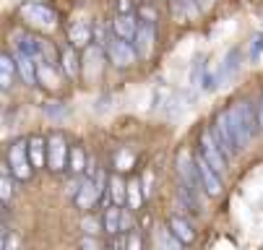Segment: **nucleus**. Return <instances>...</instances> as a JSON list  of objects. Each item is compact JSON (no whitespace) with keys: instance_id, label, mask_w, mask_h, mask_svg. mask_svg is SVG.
I'll use <instances>...</instances> for the list:
<instances>
[{"instance_id":"f257e3e1","label":"nucleus","mask_w":263,"mask_h":250,"mask_svg":"<svg viewBox=\"0 0 263 250\" xmlns=\"http://www.w3.org/2000/svg\"><path fill=\"white\" fill-rule=\"evenodd\" d=\"M227 112H230V123H232V128H235V133L240 138V144L245 146L248 141L258 133V128H260L258 112H253L250 102H237L235 107H230Z\"/></svg>"},{"instance_id":"f03ea898","label":"nucleus","mask_w":263,"mask_h":250,"mask_svg":"<svg viewBox=\"0 0 263 250\" xmlns=\"http://www.w3.org/2000/svg\"><path fill=\"white\" fill-rule=\"evenodd\" d=\"M8 167H11V175L21 183H26L34 175V164L29 157V138H18L8 146Z\"/></svg>"},{"instance_id":"7ed1b4c3","label":"nucleus","mask_w":263,"mask_h":250,"mask_svg":"<svg viewBox=\"0 0 263 250\" xmlns=\"http://www.w3.org/2000/svg\"><path fill=\"white\" fill-rule=\"evenodd\" d=\"M198 151L206 157V162H209L219 175L227 172V151L221 149V144H219V138H216L214 128H203L201 141H198Z\"/></svg>"},{"instance_id":"20e7f679","label":"nucleus","mask_w":263,"mask_h":250,"mask_svg":"<svg viewBox=\"0 0 263 250\" xmlns=\"http://www.w3.org/2000/svg\"><path fill=\"white\" fill-rule=\"evenodd\" d=\"M104 52L109 57L112 65H118V68H125V65H133L138 52H136V45L130 40H123L118 37V34H112V37L104 40Z\"/></svg>"},{"instance_id":"39448f33","label":"nucleus","mask_w":263,"mask_h":250,"mask_svg":"<svg viewBox=\"0 0 263 250\" xmlns=\"http://www.w3.org/2000/svg\"><path fill=\"white\" fill-rule=\"evenodd\" d=\"M68 157H70V146L60 130L47 136V167L50 172H63L68 169Z\"/></svg>"},{"instance_id":"423d86ee","label":"nucleus","mask_w":263,"mask_h":250,"mask_svg":"<svg viewBox=\"0 0 263 250\" xmlns=\"http://www.w3.org/2000/svg\"><path fill=\"white\" fill-rule=\"evenodd\" d=\"M18 13L34 24V26H42V29H52L58 24V11L50 6V3H36V0H31V3H24L18 8Z\"/></svg>"},{"instance_id":"0eeeda50","label":"nucleus","mask_w":263,"mask_h":250,"mask_svg":"<svg viewBox=\"0 0 263 250\" xmlns=\"http://www.w3.org/2000/svg\"><path fill=\"white\" fill-rule=\"evenodd\" d=\"M214 133H216V138H219V144H221V149L227 151V157H232L235 151H240L242 149V144H240V138H237V133H235V128H232V123H230V112L224 110V112H219L216 118H214Z\"/></svg>"},{"instance_id":"6e6552de","label":"nucleus","mask_w":263,"mask_h":250,"mask_svg":"<svg viewBox=\"0 0 263 250\" xmlns=\"http://www.w3.org/2000/svg\"><path fill=\"white\" fill-rule=\"evenodd\" d=\"M196 167H198V177H201V188L209 196H219L221 193V175L206 162V157L201 151L196 154Z\"/></svg>"},{"instance_id":"1a4fd4ad","label":"nucleus","mask_w":263,"mask_h":250,"mask_svg":"<svg viewBox=\"0 0 263 250\" xmlns=\"http://www.w3.org/2000/svg\"><path fill=\"white\" fill-rule=\"evenodd\" d=\"M102 198V193H99V188H97V183H94V177H84L81 180V185H79V190L73 193V201H76V206L79 208H94L97 206V201Z\"/></svg>"},{"instance_id":"9d476101","label":"nucleus","mask_w":263,"mask_h":250,"mask_svg":"<svg viewBox=\"0 0 263 250\" xmlns=\"http://www.w3.org/2000/svg\"><path fill=\"white\" fill-rule=\"evenodd\" d=\"M138 57H148V52L154 50V21H141L136 37H133Z\"/></svg>"},{"instance_id":"9b49d317","label":"nucleus","mask_w":263,"mask_h":250,"mask_svg":"<svg viewBox=\"0 0 263 250\" xmlns=\"http://www.w3.org/2000/svg\"><path fill=\"white\" fill-rule=\"evenodd\" d=\"M16 50L34 57V60H42L45 52H47V45L40 40V37H34V34H18L16 37Z\"/></svg>"},{"instance_id":"f8f14e48","label":"nucleus","mask_w":263,"mask_h":250,"mask_svg":"<svg viewBox=\"0 0 263 250\" xmlns=\"http://www.w3.org/2000/svg\"><path fill=\"white\" fill-rule=\"evenodd\" d=\"M138 18L133 16V13H118V18L112 21V31L118 34V37H123V40H130L133 42V37H136V31H138Z\"/></svg>"},{"instance_id":"ddd939ff","label":"nucleus","mask_w":263,"mask_h":250,"mask_svg":"<svg viewBox=\"0 0 263 250\" xmlns=\"http://www.w3.org/2000/svg\"><path fill=\"white\" fill-rule=\"evenodd\" d=\"M102 229L109 235V237H115L118 232H120V224H123V206H118V203H112V206H107L104 208V214H102Z\"/></svg>"},{"instance_id":"4468645a","label":"nucleus","mask_w":263,"mask_h":250,"mask_svg":"<svg viewBox=\"0 0 263 250\" xmlns=\"http://www.w3.org/2000/svg\"><path fill=\"white\" fill-rule=\"evenodd\" d=\"M60 70L68 79L79 76V55H76V45H65L60 50Z\"/></svg>"},{"instance_id":"2eb2a0df","label":"nucleus","mask_w":263,"mask_h":250,"mask_svg":"<svg viewBox=\"0 0 263 250\" xmlns=\"http://www.w3.org/2000/svg\"><path fill=\"white\" fill-rule=\"evenodd\" d=\"M16 65H18V79L29 86H34L36 81H40V76H36V68H34V57L24 55L16 50Z\"/></svg>"},{"instance_id":"dca6fc26","label":"nucleus","mask_w":263,"mask_h":250,"mask_svg":"<svg viewBox=\"0 0 263 250\" xmlns=\"http://www.w3.org/2000/svg\"><path fill=\"white\" fill-rule=\"evenodd\" d=\"M68 42L76 45V47H84L91 42V24L89 21H76L68 26Z\"/></svg>"},{"instance_id":"f3484780","label":"nucleus","mask_w":263,"mask_h":250,"mask_svg":"<svg viewBox=\"0 0 263 250\" xmlns=\"http://www.w3.org/2000/svg\"><path fill=\"white\" fill-rule=\"evenodd\" d=\"M167 227L172 229V235L180 240V245H187V242H193V237H196V232H193V227L187 224L182 217H170L167 219Z\"/></svg>"},{"instance_id":"a211bd4d","label":"nucleus","mask_w":263,"mask_h":250,"mask_svg":"<svg viewBox=\"0 0 263 250\" xmlns=\"http://www.w3.org/2000/svg\"><path fill=\"white\" fill-rule=\"evenodd\" d=\"M29 157H31L34 169H40L47 162V141L42 136H31L29 138Z\"/></svg>"},{"instance_id":"6ab92c4d","label":"nucleus","mask_w":263,"mask_h":250,"mask_svg":"<svg viewBox=\"0 0 263 250\" xmlns=\"http://www.w3.org/2000/svg\"><path fill=\"white\" fill-rule=\"evenodd\" d=\"M13 76H18L16 57L3 55V57H0V84H3V89H11L13 86Z\"/></svg>"},{"instance_id":"aec40b11","label":"nucleus","mask_w":263,"mask_h":250,"mask_svg":"<svg viewBox=\"0 0 263 250\" xmlns=\"http://www.w3.org/2000/svg\"><path fill=\"white\" fill-rule=\"evenodd\" d=\"M68 172L73 177H79L86 172V154L81 146H70V157H68Z\"/></svg>"},{"instance_id":"412c9836","label":"nucleus","mask_w":263,"mask_h":250,"mask_svg":"<svg viewBox=\"0 0 263 250\" xmlns=\"http://www.w3.org/2000/svg\"><path fill=\"white\" fill-rule=\"evenodd\" d=\"M36 76H40V81H42V86H47V89H58L60 86V76L55 73V68H52V63H40V68H36Z\"/></svg>"},{"instance_id":"4be33fe9","label":"nucleus","mask_w":263,"mask_h":250,"mask_svg":"<svg viewBox=\"0 0 263 250\" xmlns=\"http://www.w3.org/2000/svg\"><path fill=\"white\" fill-rule=\"evenodd\" d=\"M240 68V50H230L227 57H224V63L219 65V73H221V81H227L232 73H237Z\"/></svg>"},{"instance_id":"5701e85b","label":"nucleus","mask_w":263,"mask_h":250,"mask_svg":"<svg viewBox=\"0 0 263 250\" xmlns=\"http://www.w3.org/2000/svg\"><path fill=\"white\" fill-rule=\"evenodd\" d=\"M109 196H112V203H118V206L125 203V183H123L120 175L109 177Z\"/></svg>"},{"instance_id":"b1692460","label":"nucleus","mask_w":263,"mask_h":250,"mask_svg":"<svg viewBox=\"0 0 263 250\" xmlns=\"http://www.w3.org/2000/svg\"><path fill=\"white\" fill-rule=\"evenodd\" d=\"M42 112H45L47 118H63V115L68 112V107H65L63 102H45V104H42Z\"/></svg>"},{"instance_id":"393cba45","label":"nucleus","mask_w":263,"mask_h":250,"mask_svg":"<svg viewBox=\"0 0 263 250\" xmlns=\"http://www.w3.org/2000/svg\"><path fill=\"white\" fill-rule=\"evenodd\" d=\"M125 235V250H141V232L130 229V232H123Z\"/></svg>"},{"instance_id":"a878e982","label":"nucleus","mask_w":263,"mask_h":250,"mask_svg":"<svg viewBox=\"0 0 263 250\" xmlns=\"http://www.w3.org/2000/svg\"><path fill=\"white\" fill-rule=\"evenodd\" d=\"M260 52H263V31L255 34V37L250 40V60H258Z\"/></svg>"},{"instance_id":"bb28decb","label":"nucleus","mask_w":263,"mask_h":250,"mask_svg":"<svg viewBox=\"0 0 263 250\" xmlns=\"http://www.w3.org/2000/svg\"><path fill=\"white\" fill-rule=\"evenodd\" d=\"M141 185L138 183H133L130 188H128V193H130V208H141V198H143V190H138Z\"/></svg>"},{"instance_id":"cd10ccee","label":"nucleus","mask_w":263,"mask_h":250,"mask_svg":"<svg viewBox=\"0 0 263 250\" xmlns=\"http://www.w3.org/2000/svg\"><path fill=\"white\" fill-rule=\"evenodd\" d=\"M3 250H21V240L13 232H6L3 235Z\"/></svg>"},{"instance_id":"c85d7f7f","label":"nucleus","mask_w":263,"mask_h":250,"mask_svg":"<svg viewBox=\"0 0 263 250\" xmlns=\"http://www.w3.org/2000/svg\"><path fill=\"white\" fill-rule=\"evenodd\" d=\"M81 227H84V232H86V235H97V232H99V227H104V224H102L99 219L89 217V219H84V222H81Z\"/></svg>"},{"instance_id":"c756f323","label":"nucleus","mask_w":263,"mask_h":250,"mask_svg":"<svg viewBox=\"0 0 263 250\" xmlns=\"http://www.w3.org/2000/svg\"><path fill=\"white\" fill-rule=\"evenodd\" d=\"M115 164H118V169H120V172H125V169H130L133 157H130L128 151H120V154H118V159H115Z\"/></svg>"},{"instance_id":"7c9ffc66","label":"nucleus","mask_w":263,"mask_h":250,"mask_svg":"<svg viewBox=\"0 0 263 250\" xmlns=\"http://www.w3.org/2000/svg\"><path fill=\"white\" fill-rule=\"evenodd\" d=\"M102 245H99V240H97V235H86L84 240H81V250H99Z\"/></svg>"},{"instance_id":"2f4dec72","label":"nucleus","mask_w":263,"mask_h":250,"mask_svg":"<svg viewBox=\"0 0 263 250\" xmlns=\"http://www.w3.org/2000/svg\"><path fill=\"white\" fill-rule=\"evenodd\" d=\"M152 183H154V177H152V172H143V177H141V190H143V196H152Z\"/></svg>"},{"instance_id":"473e14b6","label":"nucleus","mask_w":263,"mask_h":250,"mask_svg":"<svg viewBox=\"0 0 263 250\" xmlns=\"http://www.w3.org/2000/svg\"><path fill=\"white\" fill-rule=\"evenodd\" d=\"M118 13H133V0H118Z\"/></svg>"},{"instance_id":"72a5a7b5","label":"nucleus","mask_w":263,"mask_h":250,"mask_svg":"<svg viewBox=\"0 0 263 250\" xmlns=\"http://www.w3.org/2000/svg\"><path fill=\"white\" fill-rule=\"evenodd\" d=\"M141 16H143L146 21H157V13H154V8H148V6H141Z\"/></svg>"},{"instance_id":"f704fd0d","label":"nucleus","mask_w":263,"mask_h":250,"mask_svg":"<svg viewBox=\"0 0 263 250\" xmlns=\"http://www.w3.org/2000/svg\"><path fill=\"white\" fill-rule=\"evenodd\" d=\"M214 3H216V0H196V6H198L201 11H206V8H211Z\"/></svg>"},{"instance_id":"c9c22d12","label":"nucleus","mask_w":263,"mask_h":250,"mask_svg":"<svg viewBox=\"0 0 263 250\" xmlns=\"http://www.w3.org/2000/svg\"><path fill=\"white\" fill-rule=\"evenodd\" d=\"M258 120H260V128H263V99H260V104H258Z\"/></svg>"}]
</instances>
